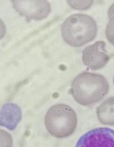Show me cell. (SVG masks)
Returning a JSON list of instances; mask_svg holds the SVG:
<instances>
[{
  "mask_svg": "<svg viewBox=\"0 0 114 147\" xmlns=\"http://www.w3.org/2000/svg\"><path fill=\"white\" fill-rule=\"evenodd\" d=\"M109 82L99 74L85 72L73 81L71 93L74 98L82 105H90L102 100L109 92Z\"/></svg>",
  "mask_w": 114,
  "mask_h": 147,
  "instance_id": "obj_1",
  "label": "cell"
},
{
  "mask_svg": "<svg viewBox=\"0 0 114 147\" xmlns=\"http://www.w3.org/2000/svg\"><path fill=\"white\" fill-rule=\"evenodd\" d=\"M97 26L93 18L83 13L68 17L62 27L63 39L69 45L80 47L93 41L97 32Z\"/></svg>",
  "mask_w": 114,
  "mask_h": 147,
  "instance_id": "obj_2",
  "label": "cell"
},
{
  "mask_svg": "<svg viewBox=\"0 0 114 147\" xmlns=\"http://www.w3.org/2000/svg\"><path fill=\"white\" fill-rule=\"evenodd\" d=\"M77 122L74 111L70 107L63 104L52 107L45 117L47 130L52 136L58 138L71 136L77 127Z\"/></svg>",
  "mask_w": 114,
  "mask_h": 147,
  "instance_id": "obj_3",
  "label": "cell"
},
{
  "mask_svg": "<svg viewBox=\"0 0 114 147\" xmlns=\"http://www.w3.org/2000/svg\"><path fill=\"white\" fill-rule=\"evenodd\" d=\"M75 147H114V130L106 127L91 130L80 138Z\"/></svg>",
  "mask_w": 114,
  "mask_h": 147,
  "instance_id": "obj_4",
  "label": "cell"
},
{
  "mask_svg": "<svg viewBox=\"0 0 114 147\" xmlns=\"http://www.w3.org/2000/svg\"><path fill=\"white\" fill-rule=\"evenodd\" d=\"M82 61L87 67L93 70L103 68L110 60L109 54L103 41H98L86 47L82 51Z\"/></svg>",
  "mask_w": 114,
  "mask_h": 147,
  "instance_id": "obj_5",
  "label": "cell"
},
{
  "mask_svg": "<svg viewBox=\"0 0 114 147\" xmlns=\"http://www.w3.org/2000/svg\"><path fill=\"white\" fill-rule=\"evenodd\" d=\"M14 9L27 20H41L48 16L51 11L50 4L46 1H12Z\"/></svg>",
  "mask_w": 114,
  "mask_h": 147,
  "instance_id": "obj_6",
  "label": "cell"
},
{
  "mask_svg": "<svg viewBox=\"0 0 114 147\" xmlns=\"http://www.w3.org/2000/svg\"><path fill=\"white\" fill-rule=\"evenodd\" d=\"M1 125L13 130L17 127L22 118V111L17 105L8 103L3 106L1 115Z\"/></svg>",
  "mask_w": 114,
  "mask_h": 147,
  "instance_id": "obj_7",
  "label": "cell"
},
{
  "mask_svg": "<svg viewBox=\"0 0 114 147\" xmlns=\"http://www.w3.org/2000/svg\"><path fill=\"white\" fill-rule=\"evenodd\" d=\"M97 114L102 123L114 125V97L108 98L98 107Z\"/></svg>",
  "mask_w": 114,
  "mask_h": 147,
  "instance_id": "obj_8",
  "label": "cell"
},
{
  "mask_svg": "<svg viewBox=\"0 0 114 147\" xmlns=\"http://www.w3.org/2000/svg\"><path fill=\"white\" fill-rule=\"evenodd\" d=\"M68 4L72 8L78 10H86L93 4V1H68Z\"/></svg>",
  "mask_w": 114,
  "mask_h": 147,
  "instance_id": "obj_9",
  "label": "cell"
},
{
  "mask_svg": "<svg viewBox=\"0 0 114 147\" xmlns=\"http://www.w3.org/2000/svg\"><path fill=\"white\" fill-rule=\"evenodd\" d=\"M109 19L105 29V36L107 40L114 46V16Z\"/></svg>",
  "mask_w": 114,
  "mask_h": 147,
  "instance_id": "obj_10",
  "label": "cell"
},
{
  "mask_svg": "<svg viewBox=\"0 0 114 147\" xmlns=\"http://www.w3.org/2000/svg\"><path fill=\"white\" fill-rule=\"evenodd\" d=\"M108 15L109 18L114 16V3L109 7L108 11Z\"/></svg>",
  "mask_w": 114,
  "mask_h": 147,
  "instance_id": "obj_11",
  "label": "cell"
},
{
  "mask_svg": "<svg viewBox=\"0 0 114 147\" xmlns=\"http://www.w3.org/2000/svg\"><path fill=\"white\" fill-rule=\"evenodd\" d=\"M113 84H114V77H113Z\"/></svg>",
  "mask_w": 114,
  "mask_h": 147,
  "instance_id": "obj_12",
  "label": "cell"
}]
</instances>
